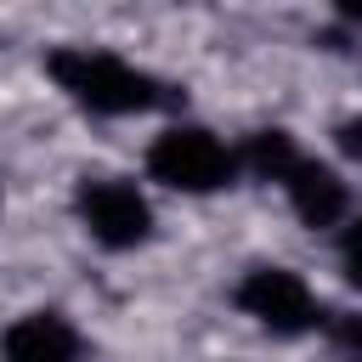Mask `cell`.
Instances as JSON below:
<instances>
[{"mask_svg":"<svg viewBox=\"0 0 362 362\" xmlns=\"http://www.w3.org/2000/svg\"><path fill=\"white\" fill-rule=\"evenodd\" d=\"M45 74L90 113L102 119H124V113H153V107H175V90L164 79H153L147 68L113 57V51H90V45H57L45 57Z\"/></svg>","mask_w":362,"mask_h":362,"instance_id":"obj_1","label":"cell"},{"mask_svg":"<svg viewBox=\"0 0 362 362\" xmlns=\"http://www.w3.org/2000/svg\"><path fill=\"white\" fill-rule=\"evenodd\" d=\"M147 175L175 192H221L238 175V153H226V141L198 124H170L147 147Z\"/></svg>","mask_w":362,"mask_h":362,"instance_id":"obj_2","label":"cell"},{"mask_svg":"<svg viewBox=\"0 0 362 362\" xmlns=\"http://www.w3.org/2000/svg\"><path fill=\"white\" fill-rule=\"evenodd\" d=\"M74 209L85 221V232L102 243V249H136L153 238V209L147 198L119 181V175H85L79 192H74Z\"/></svg>","mask_w":362,"mask_h":362,"instance_id":"obj_3","label":"cell"},{"mask_svg":"<svg viewBox=\"0 0 362 362\" xmlns=\"http://www.w3.org/2000/svg\"><path fill=\"white\" fill-rule=\"evenodd\" d=\"M238 311L255 317V322L272 328V334H305V328L322 322L317 294H311L305 277L288 272V266H255V272L238 283Z\"/></svg>","mask_w":362,"mask_h":362,"instance_id":"obj_4","label":"cell"},{"mask_svg":"<svg viewBox=\"0 0 362 362\" xmlns=\"http://www.w3.org/2000/svg\"><path fill=\"white\" fill-rule=\"evenodd\" d=\"M0 362H79V334L57 311H28L6 328Z\"/></svg>","mask_w":362,"mask_h":362,"instance_id":"obj_5","label":"cell"},{"mask_svg":"<svg viewBox=\"0 0 362 362\" xmlns=\"http://www.w3.org/2000/svg\"><path fill=\"white\" fill-rule=\"evenodd\" d=\"M283 192H288V204H294V215H300L305 226H334V221L351 209L345 181H339L328 164H317V158H300V164L288 170Z\"/></svg>","mask_w":362,"mask_h":362,"instance_id":"obj_6","label":"cell"},{"mask_svg":"<svg viewBox=\"0 0 362 362\" xmlns=\"http://www.w3.org/2000/svg\"><path fill=\"white\" fill-rule=\"evenodd\" d=\"M238 164L255 175V181H288V170L300 164V147L288 130H255L238 153Z\"/></svg>","mask_w":362,"mask_h":362,"instance_id":"obj_7","label":"cell"},{"mask_svg":"<svg viewBox=\"0 0 362 362\" xmlns=\"http://www.w3.org/2000/svg\"><path fill=\"white\" fill-rule=\"evenodd\" d=\"M328 339H334L339 362H362V311H339L328 322Z\"/></svg>","mask_w":362,"mask_h":362,"instance_id":"obj_8","label":"cell"},{"mask_svg":"<svg viewBox=\"0 0 362 362\" xmlns=\"http://www.w3.org/2000/svg\"><path fill=\"white\" fill-rule=\"evenodd\" d=\"M339 266H345V277L362 288V215L345 226V238H339Z\"/></svg>","mask_w":362,"mask_h":362,"instance_id":"obj_9","label":"cell"},{"mask_svg":"<svg viewBox=\"0 0 362 362\" xmlns=\"http://www.w3.org/2000/svg\"><path fill=\"white\" fill-rule=\"evenodd\" d=\"M334 136H339V153H345V158H356V164H362V119H345V124H339V130H334Z\"/></svg>","mask_w":362,"mask_h":362,"instance_id":"obj_10","label":"cell"}]
</instances>
